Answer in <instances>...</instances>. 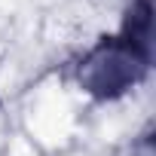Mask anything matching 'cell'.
<instances>
[{"instance_id":"1","label":"cell","mask_w":156,"mask_h":156,"mask_svg":"<svg viewBox=\"0 0 156 156\" xmlns=\"http://www.w3.org/2000/svg\"><path fill=\"white\" fill-rule=\"evenodd\" d=\"M150 61L153 58L132 49L122 37H101L76 64V83L98 101H113L144 80Z\"/></svg>"},{"instance_id":"2","label":"cell","mask_w":156,"mask_h":156,"mask_svg":"<svg viewBox=\"0 0 156 156\" xmlns=\"http://www.w3.org/2000/svg\"><path fill=\"white\" fill-rule=\"evenodd\" d=\"M119 37L141 55L153 58V0H132V6L126 9V19H122Z\"/></svg>"}]
</instances>
